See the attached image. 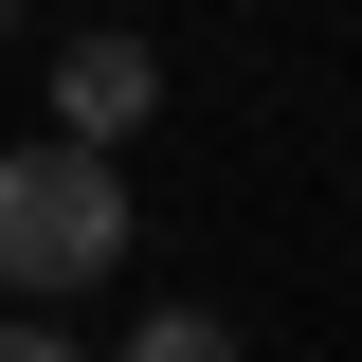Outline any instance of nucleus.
Returning <instances> with one entry per match:
<instances>
[{"instance_id":"1","label":"nucleus","mask_w":362,"mask_h":362,"mask_svg":"<svg viewBox=\"0 0 362 362\" xmlns=\"http://www.w3.org/2000/svg\"><path fill=\"white\" fill-rule=\"evenodd\" d=\"M127 272V181H109V145H0V290H18V326L54 308V290H109Z\"/></svg>"},{"instance_id":"2","label":"nucleus","mask_w":362,"mask_h":362,"mask_svg":"<svg viewBox=\"0 0 362 362\" xmlns=\"http://www.w3.org/2000/svg\"><path fill=\"white\" fill-rule=\"evenodd\" d=\"M145 109H163V54L145 37H73L54 54V145H127Z\"/></svg>"},{"instance_id":"3","label":"nucleus","mask_w":362,"mask_h":362,"mask_svg":"<svg viewBox=\"0 0 362 362\" xmlns=\"http://www.w3.org/2000/svg\"><path fill=\"white\" fill-rule=\"evenodd\" d=\"M127 362H235V326H218V308H145V326H127Z\"/></svg>"},{"instance_id":"4","label":"nucleus","mask_w":362,"mask_h":362,"mask_svg":"<svg viewBox=\"0 0 362 362\" xmlns=\"http://www.w3.org/2000/svg\"><path fill=\"white\" fill-rule=\"evenodd\" d=\"M0 362H90V344H54V326H18V308H0Z\"/></svg>"}]
</instances>
